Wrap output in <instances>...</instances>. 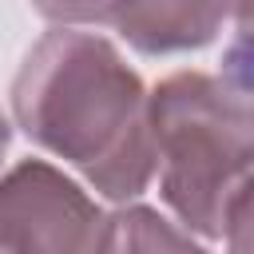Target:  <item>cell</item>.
<instances>
[{
	"label": "cell",
	"mask_w": 254,
	"mask_h": 254,
	"mask_svg": "<svg viewBox=\"0 0 254 254\" xmlns=\"http://www.w3.org/2000/svg\"><path fill=\"white\" fill-rule=\"evenodd\" d=\"M16 127L111 198L135 202L155 179L147 87L119 48L91 32L52 24L12 79Z\"/></svg>",
	"instance_id": "cell-1"
},
{
	"label": "cell",
	"mask_w": 254,
	"mask_h": 254,
	"mask_svg": "<svg viewBox=\"0 0 254 254\" xmlns=\"http://www.w3.org/2000/svg\"><path fill=\"white\" fill-rule=\"evenodd\" d=\"M159 198L187 234L222 238L230 206L250 190V83L242 64L222 75L175 71L147 91Z\"/></svg>",
	"instance_id": "cell-2"
},
{
	"label": "cell",
	"mask_w": 254,
	"mask_h": 254,
	"mask_svg": "<svg viewBox=\"0 0 254 254\" xmlns=\"http://www.w3.org/2000/svg\"><path fill=\"white\" fill-rule=\"evenodd\" d=\"M99 202L60 167L24 159L0 175V254H95Z\"/></svg>",
	"instance_id": "cell-3"
},
{
	"label": "cell",
	"mask_w": 254,
	"mask_h": 254,
	"mask_svg": "<svg viewBox=\"0 0 254 254\" xmlns=\"http://www.w3.org/2000/svg\"><path fill=\"white\" fill-rule=\"evenodd\" d=\"M40 16L52 24L67 28H87L103 24L119 32L135 52L143 56H171V52H190L210 44L226 20L230 8L222 4H40Z\"/></svg>",
	"instance_id": "cell-4"
},
{
	"label": "cell",
	"mask_w": 254,
	"mask_h": 254,
	"mask_svg": "<svg viewBox=\"0 0 254 254\" xmlns=\"http://www.w3.org/2000/svg\"><path fill=\"white\" fill-rule=\"evenodd\" d=\"M95 254H210L179 222L143 202H123L103 214Z\"/></svg>",
	"instance_id": "cell-5"
},
{
	"label": "cell",
	"mask_w": 254,
	"mask_h": 254,
	"mask_svg": "<svg viewBox=\"0 0 254 254\" xmlns=\"http://www.w3.org/2000/svg\"><path fill=\"white\" fill-rule=\"evenodd\" d=\"M8 143H12V123H8V115L0 111V163H4V155H8Z\"/></svg>",
	"instance_id": "cell-6"
}]
</instances>
